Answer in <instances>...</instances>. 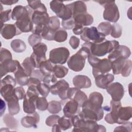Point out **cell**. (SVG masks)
<instances>
[{"label": "cell", "mask_w": 132, "mask_h": 132, "mask_svg": "<svg viewBox=\"0 0 132 132\" xmlns=\"http://www.w3.org/2000/svg\"><path fill=\"white\" fill-rule=\"evenodd\" d=\"M132 108L131 106L120 107L117 112V123L122 124L128 121L131 118Z\"/></svg>", "instance_id": "7402d4cb"}, {"label": "cell", "mask_w": 132, "mask_h": 132, "mask_svg": "<svg viewBox=\"0 0 132 132\" xmlns=\"http://www.w3.org/2000/svg\"><path fill=\"white\" fill-rule=\"evenodd\" d=\"M16 83L21 86L27 85L29 78L21 64L18 66V69L14 73Z\"/></svg>", "instance_id": "484cf974"}, {"label": "cell", "mask_w": 132, "mask_h": 132, "mask_svg": "<svg viewBox=\"0 0 132 132\" xmlns=\"http://www.w3.org/2000/svg\"><path fill=\"white\" fill-rule=\"evenodd\" d=\"M50 18L47 11H32L30 16L31 20L34 25L42 27H44L48 24Z\"/></svg>", "instance_id": "5bb4252c"}, {"label": "cell", "mask_w": 132, "mask_h": 132, "mask_svg": "<svg viewBox=\"0 0 132 132\" xmlns=\"http://www.w3.org/2000/svg\"><path fill=\"white\" fill-rule=\"evenodd\" d=\"M57 17L61 19L62 21L68 20L72 18L73 10H72L71 3L65 5V7L63 10L62 11V12L60 14L57 16Z\"/></svg>", "instance_id": "d590c367"}, {"label": "cell", "mask_w": 132, "mask_h": 132, "mask_svg": "<svg viewBox=\"0 0 132 132\" xmlns=\"http://www.w3.org/2000/svg\"><path fill=\"white\" fill-rule=\"evenodd\" d=\"M60 117L56 114H53L48 117L45 120V124L48 126H53L58 123Z\"/></svg>", "instance_id": "db71d44e"}, {"label": "cell", "mask_w": 132, "mask_h": 132, "mask_svg": "<svg viewBox=\"0 0 132 132\" xmlns=\"http://www.w3.org/2000/svg\"><path fill=\"white\" fill-rule=\"evenodd\" d=\"M27 6L28 12L19 18L14 24L22 32H32L34 29V24L30 19L32 10L28 5Z\"/></svg>", "instance_id": "30bf717a"}, {"label": "cell", "mask_w": 132, "mask_h": 132, "mask_svg": "<svg viewBox=\"0 0 132 132\" xmlns=\"http://www.w3.org/2000/svg\"><path fill=\"white\" fill-rule=\"evenodd\" d=\"M42 37L41 35L37 34L32 33L28 38V42L31 46H34L35 45L41 43Z\"/></svg>", "instance_id": "c3c4849f"}, {"label": "cell", "mask_w": 132, "mask_h": 132, "mask_svg": "<svg viewBox=\"0 0 132 132\" xmlns=\"http://www.w3.org/2000/svg\"><path fill=\"white\" fill-rule=\"evenodd\" d=\"M40 82H41V81L38 78L35 77H30L29 78L27 86L28 87L31 86L37 87V85L39 84Z\"/></svg>", "instance_id": "91938a15"}, {"label": "cell", "mask_w": 132, "mask_h": 132, "mask_svg": "<svg viewBox=\"0 0 132 132\" xmlns=\"http://www.w3.org/2000/svg\"><path fill=\"white\" fill-rule=\"evenodd\" d=\"M80 107H81L76 101L73 100H70L63 107V112L64 116L69 118H72L80 112Z\"/></svg>", "instance_id": "d6986e66"}, {"label": "cell", "mask_w": 132, "mask_h": 132, "mask_svg": "<svg viewBox=\"0 0 132 132\" xmlns=\"http://www.w3.org/2000/svg\"><path fill=\"white\" fill-rule=\"evenodd\" d=\"M57 124L60 127L61 130H67L71 128V127L73 126L71 119L67 118L64 116L62 117H60L58 121Z\"/></svg>", "instance_id": "ab89813d"}, {"label": "cell", "mask_w": 132, "mask_h": 132, "mask_svg": "<svg viewBox=\"0 0 132 132\" xmlns=\"http://www.w3.org/2000/svg\"><path fill=\"white\" fill-rule=\"evenodd\" d=\"M111 96L112 100L114 101H120L123 98L125 91L123 85L119 82L111 83L106 89Z\"/></svg>", "instance_id": "4fadbf2b"}, {"label": "cell", "mask_w": 132, "mask_h": 132, "mask_svg": "<svg viewBox=\"0 0 132 132\" xmlns=\"http://www.w3.org/2000/svg\"><path fill=\"white\" fill-rule=\"evenodd\" d=\"M104 98L102 94L98 92H93L89 94L87 99L81 105L82 108H86L89 109L100 111L104 110L102 107Z\"/></svg>", "instance_id": "ba28073f"}, {"label": "cell", "mask_w": 132, "mask_h": 132, "mask_svg": "<svg viewBox=\"0 0 132 132\" xmlns=\"http://www.w3.org/2000/svg\"><path fill=\"white\" fill-rule=\"evenodd\" d=\"M122 32V28L119 24L115 23L111 25V30L110 35L114 38H118L121 36Z\"/></svg>", "instance_id": "f6af8a7d"}, {"label": "cell", "mask_w": 132, "mask_h": 132, "mask_svg": "<svg viewBox=\"0 0 132 132\" xmlns=\"http://www.w3.org/2000/svg\"><path fill=\"white\" fill-rule=\"evenodd\" d=\"M69 84L64 79L57 81L50 87V92L53 95H58L62 100L68 99L67 92L69 88Z\"/></svg>", "instance_id": "7c38bea8"}, {"label": "cell", "mask_w": 132, "mask_h": 132, "mask_svg": "<svg viewBox=\"0 0 132 132\" xmlns=\"http://www.w3.org/2000/svg\"><path fill=\"white\" fill-rule=\"evenodd\" d=\"M70 56L69 50L65 47H60L52 50L49 54V60L54 64H64Z\"/></svg>", "instance_id": "9c48e42d"}, {"label": "cell", "mask_w": 132, "mask_h": 132, "mask_svg": "<svg viewBox=\"0 0 132 132\" xmlns=\"http://www.w3.org/2000/svg\"><path fill=\"white\" fill-rule=\"evenodd\" d=\"M20 64L16 60L8 59L2 62H0V70L1 77L6 75L8 73H14Z\"/></svg>", "instance_id": "ac0fdd59"}, {"label": "cell", "mask_w": 132, "mask_h": 132, "mask_svg": "<svg viewBox=\"0 0 132 132\" xmlns=\"http://www.w3.org/2000/svg\"><path fill=\"white\" fill-rule=\"evenodd\" d=\"M39 121L40 116L39 114L35 112L32 113H29L26 116L23 117L21 120V124L23 126L26 128H36Z\"/></svg>", "instance_id": "603a6c76"}, {"label": "cell", "mask_w": 132, "mask_h": 132, "mask_svg": "<svg viewBox=\"0 0 132 132\" xmlns=\"http://www.w3.org/2000/svg\"><path fill=\"white\" fill-rule=\"evenodd\" d=\"M18 2V1H14V0H6V1H1V3L2 4L5 5H11L14 4Z\"/></svg>", "instance_id": "be15d7a7"}, {"label": "cell", "mask_w": 132, "mask_h": 132, "mask_svg": "<svg viewBox=\"0 0 132 132\" xmlns=\"http://www.w3.org/2000/svg\"><path fill=\"white\" fill-rule=\"evenodd\" d=\"M36 86H29L23 101V110L24 112L29 114L36 112V100L39 97Z\"/></svg>", "instance_id": "5b68a950"}, {"label": "cell", "mask_w": 132, "mask_h": 132, "mask_svg": "<svg viewBox=\"0 0 132 132\" xmlns=\"http://www.w3.org/2000/svg\"><path fill=\"white\" fill-rule=\"evenodd\" d=\"M71 119L74 128L72 131H106L105 126L98 125L96 121L86 120L80 117L78 114Z\"/></svg>", "instance_id": "7a4b0ae2"}, {"label": "cell", "mask_w": 132, "mask_h": 132, "mask_svg": "<svg viewBox=\"0 0 132 132\" xmlns=\"http://www.w3.org/2000/svg\"><path fill=\"white\" fill-rule=\"evenodd\" d=\"M10 46L12 50L16 53H22L25 51L26 46L25 42L21 39H14L11 42Z\"/></svg>", "instance_id": "1f68e13d"}, {"label": "cell", "mask_w": 132, "mask_h": 132, "mask_svg": "<svg viewBox=\"0 0 132 132\" xmlns=\"http://www.w3.org/2000/svg\"><path fill=\"white\" fill-rule=\"evenodd\" d=\"M130 55V50L127 46L123 45H119L109 53L108 56V59L111 62L118 58H124L127 59Z\"/></svg>", "instance_id": "9a60e30c"}, {"label": "cell", "mask_w": 132, "mask_h": 132, "mask_svg": "<svg viewBox=\"0 0 132 132\" xmlns=\"http://www.w3.org/2000/svg\"><path fill=\"white\" fill-rule=\"evenodd\" d=\"M61 25L64 29H71L74 28L75 25V21L73 18H71L68 20L62 21Z\"/></svg>", "instance_id": "11a10c76"}, {"label": "cell", "mask_w": 132, "mask_h": 132, "mask_svg": "<svg viewBox=\"0 0 132 132\" xmlns=\"http://www.w3.org/2000/svg\"><path fill=\"white\" fill-rule=\"evenodd\" d=\"M68 38V33L67 31L62 28L57 30L54 35V40L57 42H63L65 41Z\"/></svg>", "instance_id": "7bdbcfd3"}, {"label": "cell", "mask_w": 132, "mask_h": 132, "mask_svg": "<svg viewBox=\"0 0 132 132\" xmlns=\"http://www.w3.org/2000/svg\"><path fill=\"white\" fill-rule=\"evenodd\" d=\"M60 127L58 124H56L52 126V131H61Z\"/></svg>", "instance_id": "03108f58"}, {"label": "cell", "mask_w": 132, "mask_h": 132, "mask_svg": "<svg viewBox=\"0 0 132 132\" xmlns=\"http://www.w3.org/2000/svg\"><path fill=\"white\" fill-rule=\"evenodd\" d=\"M104 114V110L96 111L88 108H82V111L78 113V115L84 119L97 122L102 119Z\"/></svg>", "instance_id": "ffe728a7"}, {"label": "cell", "mask_w": 132, "mask_h": 132, "mask_svg": "<svg viewBox=\"0 0 132 132\" xmlns=\"http://www.w3.org/2000/svg\"><path fill=\"white\" fill-rule=\"evenodd\" d=\"M71 5L73 10V17L79 14L87 13V6L82 1H75L72 3Z\"/></svg>", "instance_id": "83f0119b"}, {"label": "cell", "mask_w": 132, "mask_h": 132, "mask_svg": "<svg viewBox=\"0 0 132 132\" xmlns=\"http://www.w3.org/2000/svg\"><path fill=\"white\" fill-rule=\"evenodd\" d=\"M73 18L75 24H79L83 26L90 25L93 22L92 15L87 13L78 14L73 17Z\"/></svg>", "instance_id": "4316f807"}, {"label": "cell", "mask_w": 132, "mask_h": 132, "mask_svg": "<svg viewBox=\"0 0 132 132\" xmlns=\"http://www.w3.org/2000/svg\"><path fill=\"white\" fill-rule=\"evenodd\" d=\"M16 84V80L14 78H13L12 76L11 75H7L5 77H4L3 79L1 80V85H4V84H11L12 85L14 86H15Z\"/></svg>", "instance_id": "9f6ffc18"}, {"label": "cell", "mask_w": 132, "mask_h": 132, "mask_svg": "<svg viewBox=\"0 0 132 132\" xmlns=\"http://www.w3.org/2000/svg\"><path fill=\"white\" fill-rule=\"evenodd\" d=\"M68 73V69L61 65L56 64L54 66L53 69V74L59 78H63Z\"/></svg>", "instance_id": "e575fe53"}, {"label": "cell", "mask_w": 132, "mask_h": 132, "mask_svg": "<svg viewBox=\"0 0 132 132\" xmlns=\"http://www.w3.org/2000/svg\"><path fill=\"white\" fill-rule=\"evenodd\" d=\"M53 67L54 66L52 65V63L49 60H46L40 63L39 70L42 74L45 76L53 74Z\"/></svg>", "instance_id": "d6a6232c"}, {"label": "cell", "mask_w": 132, "mask_h": 132, "mask_svg": "<svg viewBox=\"0 0 132 132\" xmlns=\"http://www.w3.org/2000/svg\"><path fill=\"white\" fill-rule=\"evenodd\" d=\"M62 109L61 103L56 101H51L48 103L47 110L52 114L59 113Z\"/></svg>", "instance_id": "f35d334b"}, {"label": "cell", "mask_w": 132, "mask_h": 132, "mask_svg": "<svg viewBox=\"0 0 132 132\" xmlns=\"http://www.w3.org/2000/svg\"><path fill=\"white\" fill-rule=\"evenodd\" d=\"M36 108L37 109L41 111H44L47 109L48 103L47 102L46 97H38L36 100Z\"/></svg>", "instance_id": "ee69618b"}, {"label": "cell", "mask_w": 132, "mask_h": 132, "mask_svg": "<svg viewBox=\"0 0 132 132\" xmlns=\"http://www.w3.org/2000/svg\"><path fill=\"white\" fill-rule=\"evenodd\" d=\"M3 121L6 125L9 128L15 129L18 127V122L13 117V115L6 114L4 116Z\"/></svg>", "instance_id": "74e56055"}, {"label": "cell", "mask_w": 132, "mask_h": 132, "mask_svg": "<svg viewBox=\"0 0 132 132\" xmlns=\"http://www.w3.org/2000/svg\"><path fill=\"white\" fill-rule=\"evenodd\" d=\"M67 97L68 99L73 100L76 101L80 107L88 99L85 93L76 87L69 88L67 92Z\"/></svg>", "instance_id": "2e32d148"}, {"label": "cell", "mask_w": 132, "mask_h": 132, "mask_svg": "<svg viewBox=\"0 0 132 132\" xmlns=\"http://www.w3.org/2000/svg\"><path fill=\"white\" fill-rule=\"evenodd\" d=\"M95 82L98 88L106 89L107 87L114 80V75L110 73L98 75L95 77Z\"/></svg>", "instance_id": "44dd1931"}, {"label": "cell", "mask_w": 132, "mask_h": 132, "mask_svg": "<svg viewBox=\"0 0 132 132\" xmlns=\"http://www.w3.org/2000/svg\"><path fill=\"white\" fill-rule=\"evenodd\" d=\"M21 34L22 32L14 24H4L1 25V34L5 39H11L14 36Z\"/></svg>", "instance_id": "e0dca14e"}, {"label": "cell", "mask_w": 132, "mask_h": 132, "mask_svg": "<svg viewBox=\"0 0 132 132\" xmlns=\"http://www.w3.org/2000/svg\"><path fill=\"white\" fill-rule=\"evenodd\" d=\"M27 2L28 6L32 11H47L46 7L40 1H27Z\"/></svg>", "instance_id": "8d00e7d4"}, {"label": "cell", "mask_w": 132, "mask_h": 132, "mask_svg": "<svg viewBox=\"0 0 132 132\" xmlns=\"http://www.w3.org/2000/svg\"><path fill=\"white\" fill-rule=\"evenodd\" d=\"M132 123L131 122H127L122 125L116 127L114 129V131H126L130 132L131 131Z\"/></svg>", "instance_id": "816d5d0a"}, {"label": "cell", "mask_w": 132, "mask_h": 132, "mask_svg": "<svg viewBox=\"0 0 132 132\" xmlns=\"http://www.w3.org/2000/svg\"><path fill=\"white\" fill-rule=\"evenodd\" d=\"M97 28L100 32L106 36L111 32V24L108 22H103L98 24Z\"/></svg>", "instance_id": "b9f144b4"}, {"label": "cell", "mask_w": 132, "mask_h": 132, "mask_svg": "<svg viewBox=\"0 0 132 132\" xmlns=\"http://www.w3.org/2000/svg\"><path fill=\"white\" fill-rule=\"evenodd\" d=\"M70 45L73 49H76L79 45L80 43V40L76 36H72L71 37L69 42Z\"/></svg>", "instance_id": "680465c9"}, {"label": "cell", "mask_w": 132, "mask_h": 132, "mask_svg": "<svg viewBox=\"0 0 132 132\" xmlns=\"http://www.w3.org/2000/svg\"><path fill=\"white\" fill-rule=\"evenodd\" d=\"M28 12V8L26 6L18 5L14 7L11 13V18L13 20L17 21L19 18Z\"/></svg>", "instance_id": "f546056e"}, {"label": "cell", "mask_w": 132, "mask_h": 132, "mask_svg": "<svg viewBox=\"0 0 132 132\" xmlns=\"http://www.w3.org/2000/svg\"><path fill=\"white\" fill-rule=\"evenodd\" d=\"M1 117L3 116V114L4 113L6 109V104L5 102H4L2 99L1 100Z\"/></svg>", "instance_id": "e7e4bbea"}, {"label": "cell", "mask_w": 132, "mask_h": 132, "mask_svg": "<svg viewBox=\"0 0 132 132\" xmlns=\"http://www.w3.org/2000/svg\"><path fill=\"white\" fill-rule=\"evenodd\" d=\"M33 53L30 55L35 62L36 68L39 69L40 63L46 60V52L47 50L46 45L43 43H39L32 46Z\"/></svg>", "instance_id": "8fae6325"}, {"label": "cell", "mask_w": 132, "mask_h": 132, "mask_svg": "<svg viewBox=\"0 0 132 132\" xmlns=\"http://www.w3.org/2000/svg\"><path fill=\"white\" fill-rule=\"evenodd\" d=\"M104 8L103 18L110 22L116 23L120 18V12L115 1H96Z\"/></svg>", "instance_id": "8992f818"}, {"label": "cell", "mask_w": 132, "mask_h": 132, "mask_svg": "<svg viewBox=\"0 0 132 132\" xmlns=\"http://www.w3.org/2000/svg\"><path fill=\"white\" fill-rule=\"evenodd\" d=\"M90 55L89 48L82 45L81 48L68 60L67 64L69 68L74 72H80L84 68L86 59Z\"/></svg>", "instance_id": "3957f363"}, {"label": "cell", "mask_w": 132, "mask_h": 132, "mask_svg": "<svg viewBox=\"0 0 132 132\" xmlns=\"http://www.w3.org/2000/svg\"><path fill=\"white\" fill-rule=\"evenodd\" d=\"M73 84L78 89L89 88L91 86V81L87 76L84 75H77L73 78Z\"/></svg>", "instance_id": "d4e9b609"}, {"label": "cell", "mask_w": 132, "mask_h": 132, "mask_svg": "<svg viewBox=\"0 0 132 132\" xmlns=\"http://www.w3.org/2000/svg\"><path fill=\"white\" fill-rule=\"evenodd\" d=\"M8 59H12L11 52L7 49L2 47L0 53V62H2Z\"/></svg>", "instance_id": "681fc988"}, {"label": "cell", "mask_w": 132, "mask_h": 132, "mask_svg": "<svg viewBox=\"0 0 132 132\" xmlns=\"http://www.w3.org/2000/svg\"><path fill=\"white\" fill-rule=\"evenodd\" d=\"M7 103L8 111L10 114L15 115L18 114L20 110L19 103V99L15 93L8 96L4 99Z\"/></svg>", "instance_id": "cb8c5ba5"}, {"label": "cell", "mask_w": 132, "mask_h": 132, "mask_svg": "<svg viewBox=\"0 0 132 132\" xmlns=\"http://www.w3.org/2000/svg\"><path fill=\"white\" fill-rule=\"evenodd\" d=\"M12 10L11 9H8L4 11H1V24L4 23L8 21H9L11 18Z\"/></svg>", "instance_id": "f5cc1de1"}, {"label": "cell", "mask_w": 132, "mask_h": 132, "mask_svg": "<svg viewBox=\"0 0 132 132\" xmlns=\"http://www.w3.org/2000/svg\"><path fill=\"white\" fill-rule=\"evenodd\" d=\"M105 37L94 26L84 27L80 35V39L86 42L100 43L105 40Z\"/></svg>", "instance_id": "52a82bcc"}, {"label": "cell", "mask_w": 132, "mask_h": 132, "mask_svg": "<svg viewBox=\"0 0 132 132\" xmlns=\"http://www.w3.org/2000/svg\"><path fill=\"white\" fill-rule=\"evenodd\" d=\"M132 69V62L130 60L126 59L125 64L124 65L121 74L123 77H126L129 76Z\"/></svg>", "instance_id": "7dc6e473"}, {"label": "cell", "mask_w": 132, "mask_h": 132, "mask_svg": "<svg viewBox=\"0 0 132 132\" xmlns=\"http://www.w3.org/2000/svg\"><path fill=\"white\" fill-rule=\"evenodd\" d=\"M25 72L28 76H30L32 72L36 68V65L35 61L31 57L26 58L21 64Z\"/></svg>", "instance_id": "f1b7e54d"}, {"label": "cell", "mask_w": 132, "mask_h": 132, "mask_svg": "<svg viewBox=\"0 0 132 132\" xmlns=\"http://www.w3.org/2000/svg\"><path fill=\"white\" fill-rule=\"evenodd\" d=\"M30 77H35L38 78L41 81H42L44 75L42 74L39 70H34Z\"/></svg>", "instance_id": "6125c7cd"}, {"label": "cell", "mask_w": 132, "mask_h": 132, "mask_svg": "<svg viewBox=\"0 0 132 132\" xmlns=\"http://www.w3.org/2000/svg\"><path fill=\"white\" fill-rule=\"evenodd\" d=\"M46 26L50 29L55 32L60 28V21L58 18L57 16H51Z\"/></svg>", "instance_id": "60d3db41"}, {"label": "cell", "mask_w": 132, "mask_h": 132, "mask_svg": "<svg viewBox=\"0 0 132 132\" xmlns=\"http://www.w3.org/2000/svg\"><path fill=\"white\" fill-rule=\"evenodd\" d=\"M42 81L43 83L51 87L57 81V77L53 74L45 75L43 78Z\"/></svg>", "instance_id": "f907efd6"}, {"label": "cell", "mask_w": 132, "mask_h": 132, "mask_svg": "<svg viewBox=\"0 0 132 132\" xmlns=\"http://www.w3.org/2000/svg\"><path fill=\"white\" fill-rule=\"evenodd\" d=\"M83 45L87 46L90 51V55L96 57H102L107 53H110L119 45V43L116 40H105L100 43L85 42Z\"/></svg>", "instance_id": "6da1fadb"}, {"label": "cell", "mask_w": 132, "mask_h": 132, "mask_svg": "<svg viewBox=\"0 0 132 132\" xmlns=\"http://www.w3.org/2000/svg\"><path fill=\"white\" fill-rule=\"evenodd\" d=\"M50 5L51 10L55 12L57 16L61 14L65 7L63 2L59 1H52L50 2Z\"/></svg>", "instance_id": "836d02e7"}, {"label": "cell", "mask_w": 132, "mask_h": 132, "mask_svg": "<svg viewBox=\"0 0 132 132\" xmlns=\"http://www.w3.org/2000/svg\"><path fill=\"white\" fill-rule=\"evenodd\" d=\"M88 61L92 67L94 77L98 75L107 74L111 70L112 62L108 59H101L92 55H89L88 57Z\"/></svg>", "instance_id": "277c9868"}, {"label": "cell", "mask_w": 132, "mask_h": 132, "mask_svg": "<svg viewBox=\"0 0 132 132\" xmlns=\"http://www.w3.org/2000/svg\"><path fill=\"white\" fill-rule=\"evenodd\" d=\"M126 59L124 58H118L116 59L112 62V72L114 74L118 75L121 74L122 68L125 64Z\"/></svg>", "instance_id": "4dcf8cb0"}, {"label": "cell", "mask_w": 132, "mask_h": 132, "mask_svg": "<svg viewBox=\"0 0 132 132\" xmlns=\"http://www.w3.org/2000/svg\"><path fill=\"white\" fill-rule=\"evenodd\" d=\"M37 89L40 95L43 97H47L50 91V87L44 83L40 82L37 86Z\"/></svg>", "instance_id": "bcb514c9"}, {"label": "cell", "mask_w": 132, "mask_h": 132, "mask_svg": "<svg viewBox=\"0 0 132 132\" xmlns=\"http://www.w3.org/2000/svg\"><path fill=\"white\" fill-rule=\"evenodd\" d=\"M84 28V27L83 26H82L81 25H79V24H75V26L72 29H73V32L74 34H75L76 35H80L81 34Z\"/></svg>", "instance_id": "94428289"}, {"label": "cell", "mask_w": 132, "mask_h": 132, "mask_svg": "<svg viewBox=\"0 0 132 132\" xmlns=\"http://www.w3.org/2000/svg\"><path fill=\"white\" fill-rule=\"evenodd\" d=\"M14 93L19 100L24 99L26 94L25 90L22 87H18L14 88Z\"/></svg>", "instance_id": "6f0895ef"}]
</instances>
